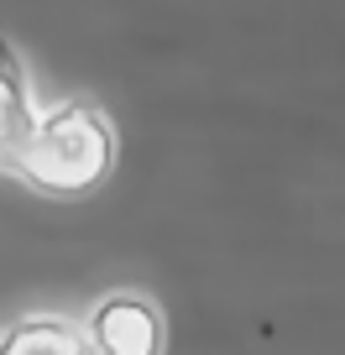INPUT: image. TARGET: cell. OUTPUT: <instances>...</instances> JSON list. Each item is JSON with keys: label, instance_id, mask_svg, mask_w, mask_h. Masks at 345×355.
Wrapping results in <instances>:
<instances>
[{"label": "cell", "instance_id": "cell-4", "mask_svg": "<svg viewBox=\"0 0 345 355\" xmlns=\"http://www.w3.org/2000/svg\"><path fill=\"white\" fill-rule=\"evenodd\" d=\"M0 355H90V340L68 313H16L0 329Z\"/></svg>", "mask_w": 345, "mask_h": 355}, {"label": "cell", "instance_id": "cell-1", "mask_svg": "<svg viewBox=\"0 0 345 355\" xmlns=\"http://www.w3.org/2000/svg\"><path fill=\"white\" fill-rule=\"evenodd\" d=\"M115 167V131L100 105L63 100L53 110H37L22 152L11 162V178L47 199H84L110 178Z\"/></svg>", "mask_w": 345, "mask_h": 355}, {"label": "cell", "instance_id": "cell-2", "mask_svg": "<svg viewBox=\"0 0 345 355\" xmlns=\"http://www.w3.org/2000/svg\"><path fill=\"white\" fill-rule=\"evenodd\" d=\"M78 329L90 340V355H162L167 350L162 309L142 293H105Z\"/></svg>", "mask_w": 345, "mask_h": 355}, {"label": "cell", "instance_id": "cell-3", "mask_svg": "<svg viewBox=\"0 0 345 355\" xmlns=\"http://www.w3.org/2000/svg\"><path fill=\"white\" fill-rule=\"evenodd\" d=\"M32 121H37V105H32L26 68H22V58H16V47L0 37V173H11Z\"/></svg>", "mask_w": 345, "mask_h": 355}]
</instances>
